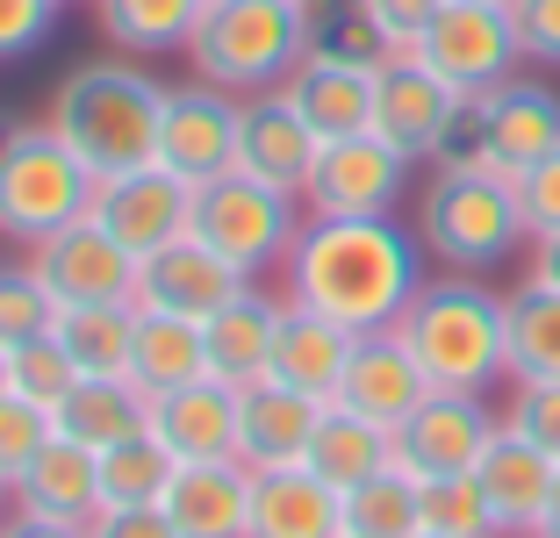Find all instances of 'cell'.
Returning <instances> with one entry per match:
<instances>
[{"mask_svg": "<svg viewBox=\"0 0 560 538\" xmlns=\"http://www.w3.org/2000/svg\"><path fill=\"white\" fill-rule=\"evenodd\" d=\"M532 538H560V473H553V495H546L539 524H532Z\"/></svg>", "mask_w": 560, "mask_h": 538, "instance_id": "obj_49", "label": "cell"}, {"mask_svg": "<svg viewBox=\"0 0 560 538\" xmlns=\"http://www.w3.org/2000/svg\"><path fill=\"white\" fill-rule=\"evenodd\" d=\"M302 8H324V0H302Z\"/></svg>", "mask_w": 560, "mask_h": 538, "instance_id": "obj_53", "label": "cell"}, {"mask_svg": "<svg viewBox=\"0 0 560 538\" xmlns=\"http://www.w3.org/2000/svg\"><path fill=\"white\" fill-rule=\"evenodd\" d=\"M310 58L381 72L388 58H396V44L374 30V15H366L360 0H324V8H310Z\"/></svg>", "mask_w": 560, "mask_h": 538, "instance_id": "obj_36", "label": "cell"}, {"mask_svg": "<svg viewBox=\"0 0 560 538\" xmlns=\"http://www.w3.org/2000/svg\"><path fill=\"white\" fill-rule=\"evenodd\" d=\"M410 50L467 101L489 94V86H503L517 66H525V44H517L511 8H489V0H445Z\"/></svg>", "mask_w": 560, "mask_h": 538, "instance_id": "obj_8", "label": "cell"}, {"mask_svg": "<svg viewBox=\"0 0 560 538\" xmlns=\"http://www.w3.org/2000/svg\"><path fill=\"white\" fill-rule=\"evenodd\" d=\"M503 316H511V381H560V294L517 280L503 294Z\"/></svg>", "mask_w": 560, "mask_h": 538, "instance_id": "obj_33", "label": "cell"}, {"mask_svg": "<svg viewBox=\"0 0 560 538\" xmlns=\"http://www.w3.org/2000/svg\"><path fill=\"white\" fill-rule=\"evenodd\" d=\"M460 115H467V94H453L417 50H396V58L374 72V130L388 137L402 159L431 165Z\"/></svg>", "mask_w": 560, "mask_h": 538, "instance_id": "obj_13", "label": "cell"}, {"mask_svg": "<svg viewBox=\"0 0 560 538\" xmlns=\"http://www.w3.org/2000/svg\"><path fill=\"white\" fill-rule=\"evenodd\" d=\"M280 94L295 101V115L310 122L316 137H352L374 130V72L366 66H330V58H302L288 72Z\"/></svg>", "mask_w": 560, "mask_h": 538, "instance_id": "obj_28", "label": "cell"}, {"mask_svg": "<svg viewBox=\"0 0 560 538\" xmlns=\"http://www.w3.org/2000/svg\"><path fill=\"white\" fill-rule=\"evenodd\" d=\"M144 431L180 467H195V459H237V388L215 374L187 381V388H165V395H151Z\"/></svg>", "mask_w": 560, "mask_h": 538, "instance_id": "obj_17", "label": "cell"}, {"mask_svg": "<svg viewBox=\"0 0 560 538\" xmlns=\"http://www.w3.org/2000/svg\"><path fill=\"white\" fill-rule=\"evenodd\" d=\"M0 503H8V481H0Z\"/></svg>", "mask_w": 560, "mask_h": 538, "instance_id": "obj_54", "label": "cell"}, {"mask_svg": "<svg viewBox=\"0 0 560 538\" xmlns=\"http://www.w3.org/2000/svg\"><path fill=\"white\" fill-rule=\"evenodd\" d=\"M424 237L396 215H310L280 259V294L346 330H396L410 294L424 288Z\"/></svg>", "mask_w": 560, "mask_h": 538, "instance_id": "obj_1", "label": "cell"}, {"mask_svg": "<svg viewBox=\"0 0 560 538\" xmlns=\"http://www.w3.org/2000/svg\"><path fill=\"white\" fill-rule=\"evenodd\" d=\"M245 288H252L245 266H231L215 245H201L195 230L173 237V245H159L144 266H137V309H165V316H187V324L215 316Z\"/></svg>", "mask_w": 560, "mask_h": 538, "instance_id": "obj_15", "label": "cell"}, {"mask_svg": "<svg viewBox=\"0 0 560 538\" xmlns=\"http://www.w3.org/2000/svg\"><path fill=\"white\" fill-rule=\"evenodd\" d=\"M346 531V495L324 473L295 467H266L252 473V538H338Z\"/></svg>", "mask_w": 560, "mask_h": 538, "instance_id": "obj_24", "label": "cell"}, {"mask_svg": "<svg viewBox=\"0 0 560 538\" xmlns=\"http://www.w3.org/2000/svg\"><path fill=\"white\" fill-rule=\"evenodd\" d=\"M50 438H58L50 409L22 402V395H0V481H8V489L22 481V467H30V459L44 453Z\"/></svg>", "mask_w": 560, "mask_h": 538, "instance_id": "obj_40", "label": "cell"}, {"mask_svg": "<svg viewBox=\"0 0 560 538\" xmlns=\"http://www.w3.org/2000/svg\"><path fill=\"white\" fill-rule=\"evenodd\" d=\"M503 424H511L517 438H532L546 459H560V381H511Z\"/></svg>", "mask_w": 560, "mask_h": 538, "instance_id": "obj_41", "label": "cell"}, {"mask_svg": "<svg viewBox=\"0 0 560 538\" xmlns=\"http://www.w3.org/2000/svg\"><path fill=\"white\" fill-rule=\"evenodd\" d=\"M417 237L445 273H489L517 245H532L511 173H489V165L431 173L424 195H417Z\"/></svg>", "mask_w": 560, "mask_h": 538, "instance_id": "obj_5", "label": "cell"}, {"mask_svg": "<svg viewBox=\"0 0 560 538\" xmlns=\"http://www.w3.org/2000/svg\"><path fill=\"white\" fill-rule=\"evenodd\" d=\"M316 417H324V402L280 388V381H252V388H237V459H245L252 473L295 467V459L310 453Z\"/></svg>", "mask_w": 560, "mask_h": 538, "instance_id": "obj_25", "label": "cell"}, {"mask_svg": "<svg viewBox=\"0 0 560 538\" xmlns=\"http://www.w3.org/2000/svg\"><path fill=\"white\" fill-rule=\"evenodd\" d=\"M316 144L324 137L302 122L295 101L280 94V86L273 94H245V108H237V173L302 195L310 187V165H316Z\"/></svg>", "mask_w": 560, "mask_h": 538, "instance_id": "obj_18", "label": "cell"}, {"mask_svg": "<svg viewBox=\"0 0 560 538\" xmlns=\"http://www.w3.org/2000/svg\"><path fill=\"white\" fill-rule=\"evenodd\" d=\"M86 538H180L165 510H101L86 524Z\"/></svg>", "mask_w": 560, "mask_h": 538, "instance_id": "obj_46", "label": "cell"}, {"mask_svg": "<svg viewBox=\"0 0 560 538\" xmlns=\"http://www.w3.org/2000/svg\"><path fill=\"white\" fill-rule=\"evenodd\" d=\"M338 538H352V531H338Z\"/></svg>", "mask_w": 560, "mask_h": 538, "instance_id": "obj_55", "label": "cell"}, {"mask_svg": "<svg viewBox=\"0 0 560 538\" xmlns=\"http://www.w3.org/2000/svg\"><path fill=\"white\" fill-rule=\"evenodd\" d=\"M201 8L209 0H94V22L122 58H173L195 44Z\"/></svg>", "mask_w": 560, "mask_h": 538, "instance_id": "obj_30", "label": "cell"}, {"mask_svg": "<svg viewBox=\"0 0 560 538\" xmlns=\"http://www.w3.org/2000/svg\"><path fill=\"white\" fill-rule=\"evenodd\" d=\"M475 130H481V165L517 179L532 159L560 151V86L511 72L503 86L475 94Z\"/></svg>", "mask_w": 560, "mask_h": 538, "instance_id": "obj_16", "label": "cell"}, {"mask_svg": "<svg viewBox=\"0 0 560 538\" xmlns=\"http://www.w3.org/2000/svg\"><path fill=\"white\" fill-rule=\"evenodd\" d=\"M352 344H360V330H346V324H330V316L302 309V302H288L266 381L310 395V402H338V381H346V366H352Z\"/></svg>", "mask_w": 560, "mask_h": 538, "instance_id": "obj_23", "label": "cell"}, {"mask_svg": "<svg viewBox=\"0 0 560 538\" xmlns=\"http://www.w3.org/2000/svg\"><path fill=\"white\" fill-rule=\"evenodd\" d=\"M173 473H180V459L165 453L151 431H137V438L101 453V510H159Z\"/></svg>", "mask_w": 560, "mask_h": 538, "instance_id": "obj_34", "label": "cell"}, {"mask_svg": "<svg viewBox=\"0 0 560 538\" xmlns=\"http://www.w3.org/2000/svg\"><path fill=\"white\" fill-rule=\"evenodd\" d=\"M396 338L417 352L431 388L489 395L511 381V316H503V294L481 288V273L424 280L396 316Z\"/></svg>", "mask_w": 560, "mask_h": 538, "instance_id": "obj_2", "label": "cell"}, {"mask_svg": "<svg viewBox=\"0 0 560 538\" xmlns=\"http://www.w3.org/2000/svg\"><path fill=\"white\" fill-rule=\"evenodd\" d=\"M417 538H445V531H417Z\"/></svg>", "mask_w": 560, "mask_h": 538, "instance_id": "obj_51", "label": "cell"}, {"mask_svg": "<svg viewBox=\"0 0 560 538\" xmlns=\"http://www.w3.org/2000/svg\"><path fill=\"white\" fill-rule=\"evenodd\" d=\"M72 381H80V366L66 359L58 338H30V344L8 352V395H22V402H36V409H58L72 395Z\"/></svg>", "mask_w": 560, "mask_h": 538, "instance_id": "obj_38", "label": "cell"}, {"mask_svg": "<svg viewBox=\"0 0 560 538\" xmlns=\"http://www.w3.org/2000/svg\"><path fill=\"white\" fill-rule=\"evenodd\" d=\"M310 58V8L302 0H209L187 44V66L231 94H273Z\"/></svg>", "mask_w": 560, "mask_h": 538, "instance_id": "obj_4", "label": "cell"}, {"mask_svg": "<svg viewBox=\"0 0 560 538\" xmlns=\"http://www.w3.org/2000/svg\"><path fill=\"white\" fill-rule=\"evenodd\" d=\"M237 108H245V94H231V86L215 80H180L165 86V122H159V165L180 179H215L237 165Z\"/></svg>", "mask_w": 560, "mask_h": 538, "instance_id": "obj_12", "label": "cell"}, {"mask_svg": "<svg viewBox=\"0 0 560 538\" xmlns=\"http://www.w3.org/2000/svg\"><path fill=\"white\" fill-rule=\"evenodd\" d=\"M346 531L352 538H417L424 517H417V481L402 467L366 473L360 489H346Z\"/></svg>", "mask_w": 560, "mask_h": 538, "instance_id": "obj_35", "label": "cell"}, {"mask_svg": "<svg viewBox=\"0 0 560 538\" xmlns=\"http://www.w3.org/2000/svg\"><path fill=\"white\" fill-rule=\"evenodd\" d=\"M489 8H511V0H489Z\"/></svg>", "mask_w": 560, "mask_h": 538, "instance_id": "obj_52", "label": "cell"}, {"mask_svg": "<svg viewBox=\"0 0 560 538\" xmlns=\"http://www.w3.org/2000/svg\"><path fill=\"white\" fill-rule=\"evenodd\" d=\"M417 517H424V531H445V538H503L475 473H424L417 481Z\"/></svg>", "mask_w": 560, "mask_h": 538, "instance_id": "obj_37", "label": "cell"}, {"mask_svg": "<svg viewBox=\"0 0 560 538\" xmlns=\"http://www.w3.org/2000/svg\"><path fill=\"white\" fill-rule=\"evenodd\" d=\"M517 187V209H525V230L532 237H546V230H560V151H546V159H532L525 173L511 179Z\"/></svg>", "mask_w": 560, "mask_h": 538, "instance_id": "obj_43", "label": "cell"}, {"mask_svg": "<svg viewBox=\"0 0 560 538\" xmlns=\"http://www.w3.org/2000/svg\"><path fill=\"white\" fill-rule=\"evenodd\" d=\"M86 215H94L108 237H122L137 259H151L159 245L187 237V223H195V179L165 173V165L108 173V179H94V209Z\"/></svg>", "mask_w": 560, "mask_h": 538, "instance_id": "obj_14", "label": "cell"}, {"mask_svg": "<svg viewBox=\"0 0 560 538\" xmlns=\"http://www.w3.org/2000/svg\"><path fill=\"white\" fill-rule=\"evenodd\" d=\"M209 374L201 359V324L187 316H165V309H137V338H130V381L144 395H165V388H187V381Z\"/></svg>", "mask_w": 560, "mask_h": 538, "instance_id": "obj_31", "label": "cell"}, {"mask_svg": "<svg viewBox=\"0 0 560 538\" xmlns=\"http://www.w3.org/2000/svg\"><path fill=\"white\" fill-rule=\"evenodd\" d=\"M525 66H560V0H511Z\"/></svg>", "mask_w": 560, "mask_h": 538, "instance_id": "obj_44", "label": "cell"}, {"mask_svg": "<svg viewBox=\"0 0 560 538\" xmlns=\"http://www.w3.org/2000/svg\"><path fill=\"white\" fill-rule=\"evenodd\" d=\"M525 280H539V288H553V294H560V230L532 237V273H525Z\"/></svg>", "mask_w": 560, "mask_h": 538, "instance_id": "obj_48", "label": "cell"}, {"mask_svg": "<svg viewBox=\"0 0 560 538\" xmlns=\"http://www.w3.org/2000/svg\"><path fill=\"white\" fill-rule=\"evenodd\" d=\"M94 209V165L50 130V122H8L0 130V237L44 245Z\"/></svg>", "mask_w": 560, "mask_h": 538, "instance_id": "obj_6", "label": "cell"}, {"mask_svg": "<svg viewBox=\"0 0 560 538\" xmlns=\"http://www.w3.org/2000/svg\"><path fill=\"white\" fill-rule=\"evenodd\" d=\"M302 223H310L302 195L266 187V179H252V173L231 165V173H215V179L195 187V223L187 230L259 280V273H280V259H288V245L302 237Z\"/></svg>", "mask_w": 560, "mask_h": 538, "instance_id": "obj_7", "label": "cell"}, {"mask_svg": "<svg viewBox=\"0 0 560 538\" xmlns=\"http://www.w3.org/2000/svg\"><path fill=\"white\" fill-rule=\"evenodd\" d=\"M58 15H66V0H0V66L44 50L50 30H58Z\"/></svg>", "mask_w": 560, "mask_h": 538, "instance_id": "obj_42", "label": "cell"}, {"mask_svg": "<svg viewBox=\"0 0 560 538\" xmlns=\"http://www.w3.org/2000/svg\"><path fill=\"white\" fill-rule=\"evenodd\" d=\"M0 395H8V352H0Z\"/></svg>", "mask_w": 560, "mask_h": 538, "instance_id": "obj_50", "label": "cell"}, {"mask_svg": "<svg viewBox=\"0 0 560 538\" xmlns=\"http://www.w3.org/2000/svg\"><path fill=\"white\" fill-rule=\"evenodd\" d=\"M50 324H58V302H50V288L30 273V259L0 266V352H15V344H30V338H50Z\"/></svg>", "mask_w": 560, "mask_h": 538, "instance_id": "obj_39", "label": "cell"}, {"mask_svg": "<svg viewBox=\"0 0 560 538\" xmlns=\"http://www.w3.org/2000/svg\"><path fill=\"white\" fill-rule=\"evenodd\" d=\"M0 538H86V524H58V517H30V510H15V517H0Z\"/></svg>", "mask_w": 560, "mask_h": 538, "instance_id": "obj_47", "label": "cell"}, {"mask_svg": "<svg viewBox=\"0 0 560 538\" xmlns=\"http://www.w3.org/2000/svg\"><path fill=\"white\" fill-rule=\"evenodd\" d=\"M8 495H15V510H30V517L94 524L101 517V453H86V445H72V438H50L44 453L22 467V481Z\"/></svg>", "mask_w": 560, "mask_h": 538, "instance_id": "obj_26", "label": "cell"}, {"mask_svg": "<svg viewBox=\"0 0 560 538\" xmlns=\"http://www.w3.org/2000/svg\"><path fill=\"white\" fill-rule=\"evenodd\" d=\"M66 8H72V0H66Z\"/></svg>", "mask_w": 560, "mask_h": 538, "instance_id": "obj_56", "label": "cell"}, {"mask_svg": "<svg viewBox=\"0 0 560 538\" xmlns=\"http://www.w3.org/2000/svg\"><path fill=\"white\" fill-rule=\"evenodd\" d=\"M360 8H366V15H374V30L388 36V44H396V50H410L417 36L431 30V15H439L445 0H360Z\"/></svg>", "mask_w": 560, "mask_h": 538, "instance_id": "obj_45", "label": "cell"}, {"mask_svg": "<svg viewBox=\"0 0 560 538\" xmlns=\"http://www.w3.org/2000/svg\"><path fill=\"white\" fill-rule=\"evenodd\" d=\"M417 159H402L381 130H352V137H324L302 187L310 215H396V201L410 195Z\"/></svg>", "mask_w": 560, "mask_h": 538, "instance_id": "obj_9", "label": "cell"}, {"mask_svg": "<svg viewBox=\"0 0 560 538\" xmlns=\"http://www.w3.org/2000/svg\"><path fill=\"white\" fill-rule=\"evenodd\" d=\"M525 538H532V531H525Z\"/></svg>", "mask_w": 560, "mask_h": 538, "instance_id": "obj_57", "label": "cell"}, {"mask_svg": "<svg viewBox=\"0 0 560 538\" xmlns=\"http://www.w3.org/2000/svg\"><path fill=\"white\" fill-rule=\"evenodd\" d=\"M159 510L180 538H252V467L245 459H195L173 473Z\"/></svg>", "mask_w": 560, "mask_h": 538, "instance_id": "obj_20", "label": "cell"}, {"mask_svg": "<svg viewBox=\"0 0 560 538\" xmlns=\"http://www.w3.org/2000/svg\"><path fill=\"white\" fill-rule=\"evenodd\" d=\"M137 266H144V259H137L122 237H108L94 215H80V223H66L58 237L30 245V273L50 288V302H58V309L137 302Z\"/></svg>", "mask_w": 560, "mask_h": 538, "instance_id": "obj_11", "label": "cell"}, {"mask_svg": "<svg viewBox=\"0 0 560 538\" xmlns=\"http://www.w3.org/2000/svg\"><path fill=\"white\" fill-rule=\"evenodd\" d=\"M50 338L66 344L80 374H130V338H137V302H94V309H58Z\"/></svg>", "mask_w": 560, "mask_h": 538, "instance_id": "obj_32", "label": "cell"}, {"mask_svg": "<svg viewBox=\"0 0 560 538\" xmlns=\"http://www.w3.org/2000/svg\"><path fill=\"white\" fill-rule=\"evenodd\" d=\"M280 316H288V294H266L259 280H252L237 302H223L215 316H201V359H209V374L231 381V388L266 381V366H273V338H280Z\"/></svg>", "mask_w": 560, "mask_h": 538, "instance_id": "obj_19", "label": "cell"}, {"mask_svg": "<svg viewBox=\"0 0 560 538\" xmlns=\"http://www.w3.org/2000/svg\"><path fill=\"white\" fill-rule=\"evenodd\" d=\"M302 467L324 473L330 489L346 495V489H360L366 473L396 467V445H388V424H374V417H360V409H346V402H324V417H316V431H310V453H302Z\"/></svg>", "mask_w": 560, "mask_h": 538, "instance_id": "obj_29", "label": "cell"}, {"mask_svg": "<svg viewBox=\"0 0 560 538\" xmlns=\"http://www.w3.org/2000/svg\"><path fill=\"white\" fill-rule=\"evenodd\" d=\"M495 431H503V409H495L489 395L431 388L424 402L388 431V445H396V467L410 473V481H424V473H475V459L489 453Z\"/></svg>", "mask_w": 560, "mask_h": 538, "instance_id": "obj_10", "label": "cell"}, {"mask_svg": "<svg viewBox=\"0 0 560 538\" xmlns=\"http://www.w3.org/2000/svg\"><path fill=\"white\" fill-rule=\"evenodd\" d=\"M553 473H560V459H546L539 445L517 438L511 424L495 431L489 453L475 459V481H481V503H489L495 531H503V538H525L532 524H539L546 495H553Z\"/></svg>", "mask_w": 560, "mask_h": 538, "instance_id": "obj_21", "label": "cell"}, {"mask_svg": "<svg viewBox=\"0 0 560 538\" xmlns=\"http://www.w3.org/2000/svg\"><path fill=\"white\" fill-rule=\"evenodd\" d=\"M44 122L94 165V179L108 173H137V165H159V122H165V86L151 80L130 58H108V66H80L58 80Z\"/></svg>", "mask_w": 560, "mask_h": 538, "instance_id": "obj_3", "label": "cell"}, {"mask_svg": "<svg viewBox=\"0 0 560 538\" xmlns=\"http://www.w3.org/2000/svg\"><path fill=\"white\" fill-rule=\"evenodd\" d=\"M424 395H431V381H424L417 352L396 338V330H366V338L352 344V366H346V381H338V402L346 409H360V417H374V424L396 431Z\"/></svg>", "mask_w": 560, "mask_h": 538, "instance_id": "obj_22", "label": "cell"}, {"mask_svg": "<svg viewBox=\"0 0 560 538\" xmlns=\"http://www.w3.org/2000/svg\"><path fill=\"white\" fill-rule=\"evenodd\" d=\"M144 417H151V395L137 388L130 374H80V381H72V395L50 409L58 438L86 445V453H108V445L137 438Z\"/></svg>", "mask_w": 560, "mask_h": 538, "instance_id": "obj_27", "label": "cell"}]
</instances>
